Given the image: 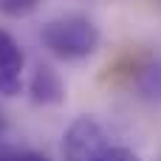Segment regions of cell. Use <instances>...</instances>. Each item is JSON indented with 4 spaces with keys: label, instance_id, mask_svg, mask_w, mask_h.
I'll return each instance as SVG.
<instances>
[{
    "label": "cell",
    "instance_id": "1",
    "mask_svg": "<svg viewBox=\"0 0 161 161\" xmlns=\"http://www.w3.org/2000/svg\"><path fill=\"white\" fill-rule=\"evenodd\" d=\"M40 40L54 57L65 62H76L99 48L102 34L99 25L85 14H59L40 28Z\"/></svg>",
    "mask_w": 161,
    "mask_h": 161
},
{
    "label": "cell",
    "instance_id": "2",
    "mask_svg": "<svg viewBox=\"0 0 161 161\" xmlns=\"http://www.w3.org/2000/svg\"><path fill=\"white\" fill-rule=\"evenodd\" d=\"M108 144L110 139L93 116H76L62 136V156L65 161H96Z\"/></svg>",
    "mask_w": 161,
    "mask_h": 161
},
{
    "label": "cell",
    "instance_id": "3",
    "mask_svg": "<svg viewBox=\"0 0 161 161\" xmlns=\"http://www.w3.org/2000/svg\"><path fill=\"white\" fill-rule=\"evenodd\" d=\"M23 68L25 57L17 45V40L0 28V93L3 96H17L23 88Z\"/></svg>",
    "mask_w": 161,
    "mask_h": 161
},
{
    "label": "cell",
    "instance_id": "4",
    "mask_svg": "<svg viewBox=\"0 0 161 161\" xmlns=\"http://www.w3.org/2000/svg\"><path fill=\"white\" fill-rule=\"evenodd\" d=\"M28 93L37 105H59L65 102V82L51 65H37L28 79Z\"/></svg>",
    "mask_w": 161,
    "mask_h": 161
},
{
    "label": "cell",
    "instance_id": "5",
    "mask_svg": "<svg viewBox=\"0 0 161 161\" xmlns=\"http://www.w3.org/2000/svg\"><path fill=\"white\" fill-rule=\"evenodd\" d=\"M42 0H0V11L8 17H28L40 8Z\"/></svg>",
    "mask_w": 161,
    "mask_h": 161
},
{
    "label": "cell",
    "instance_id": "6",
    "mask_svg": "<svg viewBox=\"0 0 161 161\" xmlns=\"http://www.w3.org/2000/svg\"><path fill=\"white\" fill-rule=\"evenodd\" d=\"M0 161H48V158L40 156V153H34V150H20V147L0 144Z\"/></svg>",
    "mask_w": 161,
    "mask_h": 161
},
{
    "label": "cell",
    "instance_id": "7",
    "mask_svg": "<svg viewBox=\"0 0 161 161\" xmlns=\"http://www.w3.org/2000/svg\"><path fill=\"white\" fill-rule=\"evenodd\" d=\"M96 161H142L133 150H127V147H119V144H108V150L99 156Z\"/></svg>",
    "mask_w": 161,
    "mask_h": 161
}]
</instances>
